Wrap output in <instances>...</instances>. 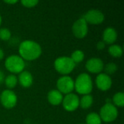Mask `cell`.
<instances>
[{
  "label": "cell",
  "mask_w": 124,
  "mask_h": 124,
  "mask_svg": "<svg viewBox=\"0 0 124 124\" xmlns=\"http://www.w3.org/2000/svg\"></svg>",
  "instance_id": "obj_31"
},
{
  "label": "cell",
  "mask_w": 124,
  "mask_h": 124,
  "mask_svg": "<svg viewBox=\"0 0 124 124\" xmlns=\"http://www.w3.org/2000/svg\"><path fill=\"white\" fill-rule=\"evenodd\" d=\"M20 57L24 60L33 61L38 59L42 52L41 46L36 41L25 40L20 43L19 49Z\"/></svg>",
  "instance_id": "obj_1"
},
{
  "label": "cell",
  "mask_w": 124,
  "mask_h": 124,
  "mask_svg": "<svg viewBox=\"0 0 124 124\" xmlns=\"http://www.w3.org/2000/svg\"><path fill=\"white\" fill-rule=\"evenodd\" d=\"M86 124H101L102 120L99 116V114L96 113H91L86 116Z\"/></svg>",
  "instance_id": "obj_19"
},
{
  "label": "cell",
  "mask_w": 124,
  "mask_h": 124,
  "mask_svg": "<svg viewBox=\"0 0 124 124\" xmlns=\"http://www.w3.org/2000/svg\"><path fill=\"white\" fill-rule=\"evenodd\" d=\"M86 68L92 73H100L104 69L103 61L98 57H92L86 62Z\"/></svg>",
  "instance_id": "obj_11"
},
{
  "label": "cell",
  "mask_w": 124,
  "mask_h": 124,
  "mask_svg": "<svg viewBox=\"0 0 124 124\" xmlns=\"http://www.w3.org/2000/svg\"><path fill=\"white\" fill-rule=\"evenodd\" d=\"M6 69L12 73H20L25 67V60L19 55H11L8 57L4 62Z\"/></svg>",
  "instance_id": "obj_4"
},
{
  "label": "cell",
  "mask_w": 124,
  "mask_h": 124,
  "mask_svg": "<svg viewBox=\"0 0 124 124\" xmlns=\"http://www.w3.org/2000/svg\"><path fill=\"white\" fill-rule=\"evenodd\" d=\"M102 38H103L102 41L105 44H113L117 40V38H118L117 31H116L115 28L112 27H108L105 28V30L104 31L103 34H102Z\"/></svg>",
  "instance_id": "obj_13"
},
{
  "label": "cell",
  "mask_w": 124,
  "mask_h": 124,
  "mask_svg": "<svg viewBox=\"0 0 124 124\" xmlns=\"http://www.w3.org/2000/svg\"><path fill=\"white\" fill-rule=\"evenodd\" d=\"M55 70L62 75H68L75 68L76 64L70 57L62 56L57 57L54 63Z\"/></svg>",
  "instance_id": "obj_3"
},
{
  "label": "cell",
  "mask_w": 124,
  "mask_h": 124,
  "mask_svg": "<svg viewBox=\"0 0 124 124\" xmlns=\"http://www.w3.org/2000/svg\"><path fill=\"white\" fill-rule=\"evenodd\" d=\"M71 58V60L73 61V62L76 65L77 63H79L81 62H82L84 59V53L82 50H80V49H77V50H75L71 56L70 57Z\"/></svg>",
  "instance_id": "obj_20"
},
{
  "label": "cell",
  "mask_w": 124,
  "mask_h": 124,
  "mask_svg": "<svg viewBox=\"0 0 124 124\" xmlns=\"http://www.w3.org/2000/svg\"><path fill=\"white\" fill-rule=\"evenodd\" d=\"M1 81H0V85H1Z\"/></svg>",
  "instance_id": "obj_30"
},
{
  "label": "cell",
  "mask_w": 124,
  "mask_h": 124,
  "mask_svg": "<svg viewBox=\"0 0 124 124\" xmlns=\"http://www.w3.org/2000/svg\"><path fill=\"white\" fill-rule=\"evenodd\" d=\"M0 102L4 108L7 109H12L17 102V97L13 91L6 89L0 94Z\"/></svg>",
  "instance_id": "obj_6"
},
{
  "label": "cell",
  "mask_w": 124,
  "mask_h": 124,
  "mask_svg": "<svg viewBox=\"0 0 124 124\" xmlns=\"http://www.w3.org/2000/svg\"><path fill=\"white\" fill-rule=\"evenodd\" d=\"M4 57V52L1 49H0V60H2Z\"/></svg>",
  "instance_id": "obj_28"
},
{
  "label": "cell",
  "mask_w": 124,
  "mask_h": 124,
  "mask_svg": "<svg viewBox=\"0 0 124 124\" xmlns=\"http://www.w3.org/2000/svg\"><path fill=\"white\" fill-rule=\"evenodd\" d=\"M33 79L32 74L27 70H23V72H21L17 78L18 82L24 88L30 87L33 84Z\"/></svg>",
  "instance_id": "obj_14"
},
{
  "label": "cell",
  "mask_w": 124,
  "mask_h": 124,
  "mask_svg": "<svg viewBox=\"0 0 124 124\" xmlns=\"http://www.w3.org/2000/svg\"><path fill=\"white\" fill-rule=\"evenodd\" d=\"M114 105L118 108H122L124 105V92H120L115 94L113 98Z\"/></svg>",
  "instance_id": "obj_21"
},
{
  "label": "cell",
  "mask_w": 124,
  "mask_h": 124,
  "mask_svg": "<svg viewBox=\"0 0 124 124\" xmlns=\"http://www.w3.org/2000/svg\"><path fill=\"white\" fill-rule=\"evenodd\" d=\"M74 89L80 94H90L93 89L91 76L86 73H81L74 81Z\"/></svg>",
  "instance_id": "obj_2"
},
{
  "label": "cell",
  "mask_w": 124,
  "mask_h": 124,
  "mask_svg": "<svg viewBox=\"0 0 124 124\" xmlns=\"http://www.w3.org/2000/svg\"><path fill=\"white\" fill-rule=\"evenodd\" d=\"M112 84L110 76L105 73H99L96 78V85L101 91H108L110 89Z\"/></svg>",
  "instance_id": "obj_12"
},
{
  "label": "cell",
  "mask_w": 124,
  "mask_h": 124,
  "mask_svg": "<svg viewBox=\"0 0 124 124\" xmlns=\"http://www.w3.org/2000/svg\"><path fill=\"white\" fill-rule=\"evenodd\" d=\"M4 80V73H3L2 71L0 70V81L2 82Z\"/></svg>",
  "instance_id": "obj_27"
},
{
  "label": "cell",
  "mask_w": 124,
  "mask_h": 124,
  "mask_svg": "<svg viewBox=\"0 0 124 124\" xmlns=\"http://www.w3.org/2000/svg\"><path fill=\"white\" fill-rule=\"evenodd\" d=\"M4 2L6 3V4H16V3H17L18 2V1H17V0H8V1H4Z\"/></svg>",
  "instance_id": "obj_26"
},
{
  "label": "cell",
  "mask_w": 124,
  "mask_h": 124,
  "mask_svg": "<svg viewBox=\"0 0 124 124\" xmlns=\"http://www.w3.org/2000/svg\"><path fill=\"white\" fill-rule=\"evenodd\" d=\"M109 54L116 58L121 57L123 54V49L120 45L117 44H112L108 49Z\"/></svg>",
  "instance_id": "obj_17"
},
{
  "label": "cell",
  "mask_w": 124,
  "mask_h": 124,
  "mask_svg": "<svg viewBox=\"0 0 124 124\" xmlns=\"http://www.w3.org/2000/svg\"><path fill=\"white\" fill-rule=\"evenodd\" d=\"M1 17L0 15V25H1Z\"/></svg>",
  "instance_id": "obj_29"
},
{
  "label": "cell",
  "mask_w": 124,
  "mask_h": 124,
  "mask_svg": "<svg viewBox=\"0 0 124 124\" xmlns=\"http://www.w3.org/2000/svg\"><path fill=\"white\" fill-rule=\"evenodd\" d=\"M118 67L116 63L114 62H109L105 66H104V70L105 72V74L107 75H112L115 73L117 71Z\"/></svg>",
  "instance_id": "obj_22"
},
{
  "label": "cell",
  "mask_w": 124,
  "mask_h": 124,
  "mask_svg": "<svg viewBox=\"0 0 124 124\" xmlns=\"http://www.w3.org/2000/svg\"><path fill=\"white\" fill-rule=\"evenodd\" d=\"M21 4L25 7L31 8V7H36L39 4V1H37V0H23V1H21Z\"/></svg>",
  "instance_id": "obj_24"
},
{
  "label": "cell",
  "mask_w": 124,
  "mask_h": 124,
  "mask_svg": "<svg viewBox=\"0 0 124 124\" xmlns=\"http://www.w3.org/2000/svg\"><path fill=\"white\" fill-rule=\"evenodd\" d=\"M47 100L51 105L57 106L62 103L63 96L62 94H61L57 89H53L49 92L47 94Z\"/></svg>",
  "instance_id": "obj_15"
},
{
  "label": "cell",
  "mask_w": 124,
  "mask_h": 124,
  "mask_svg": "<svg viewBox=\"0 0 124 124\" xmlns=\"http://www.w3.org/2000/svg\"><path fill=\"white\" fill-rule=\"evenodd\" d=\"M63 108L68 112L75 111L79 107V98L77 94L73 93H70L66 94L62 100Z\"/></svg>",
  "instance_id": "obj_10"
},
{
  "label": "cell",
  "mask_w": 124,
  "mask_h": 124,
  "mask_svg": "<svg viewBox=\"0 0 124 124\" xmlns=\"http://www.w3.org/2000/svg\"><path fill=\"white\" fill-rule=\"evenodd\" d=\"M84 19L86 20L87 24L91 25H100L105 20V15L102 11L99 9H90L86 12Z\"/></svg>",
  "instance_id": "obj_9"
},
{
  "label": "cell",
  "mask_w": 124,
  "mask_h": 124,
  "mask_svg": "<svg viewBox=\"0 0 124 124\" xmlns=\"http://www.w3.org/2000/svg\"><path fill=\"white\" fill-rule=\"evenodd\" d=\"M11 38V32L8 28H0V39L2 41H8Z\"/></svg>",
  "instance_id": "obj_23"
},
{
  "label": "cell",
  "mask_w": 124,
  "mask_h": 124,
  "mask_svg": "<svg viewBox=\"0 0 124 124\" xmlns=\"http://www.w3.org/2000/svg\"><path fill=\"white\" fill-rule=\"evenodd\" d=\"M118 115L117 108L112 103L105 104L100 111V117L102 121L105 122H113L115 121Z\"/></svg>",
  "instance_id": "obj_5"
},
{
  "label": "cell",
  "mask_w": 124,
  "mask_h": 124,
  "mask_svg": "<svg viewBox=\"0 0 124 124\" xmlns=\"http://www.w3.org/2000/svg\"><path fill=\"white\" fill-rule=\"evenodd\" d=\"M94 100L91 94L84 95L81 100H79V106L83 109H88L92 107Z\"/></svg>",
  "instance_id": "obj_16"
},
{
  "label": "cell",
  "mask_w": 124,
  "mask_h": 124,
  "mask_svg": "<svg viewBox=\"0 0 124 124\" xmlns=\"http://www.w3.org/2000/svg\"><path fill=\"white\" fill-rule=\"evenodd\" d=\"M88 24L84 17H81L74 22L72 26V32L78 39H83L88 33Z\"/></svg>",
  "instance_id": "obj_8"
},
{
  "label": "cell",
  "mask_w": 124,
  "mask_h": 124,
  "mask_svg": "<svg viewBox=\"0 0 124 124\" xmlns=\"http://www.w3.org/2000/svg\"><path fill=\"white\" fill-rule=\"evenodd\" d=\"M17 82H18L17 78L14 74H10L4 78L5 85L8 88V89H10V90L12 89H14L16 86Z\"/></svg>",
  "instance_id": "obj_18"
},
{
  "label": "cell",
  "mask_w": 124,
  "mask_h": 124,
  "mask_svg": "<svg viewBox=\"0 0 124 124\" xmlns=\"http://www.w3.org/2000/svg\"><path fill=\"white\" fill-rule=\"evenodd\" d=\"M57 90L61 94H68L72 93L74 89V81L68 76H63L58 78L57 81Z\"/></svg>",
  "instance_id": "obj_7"
},
{
  "label": "cell",
  "mask_w": 124,
  "mask_h": 124,
  "mask_svg": "<svg viewBox=\"0 0 124 124\" xmlns=\"http://www.w3.org/2000/svg\"><path fill=\"white\" fill-rule=\"evenodd\" d=\"M105 43L103 41H100L97 42V48L99 49V50H102L105 47Z\"/></svg>",
  "instance_id": "obj_25"
}]
</instances>
